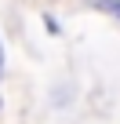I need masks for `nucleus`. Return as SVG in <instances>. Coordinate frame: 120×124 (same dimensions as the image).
Listing matches in <instances>:
<instances>
[{
    "label": "nucleus",
    "mask_w": 120,
    "mask_h": 124,
    "mask_svg": "<svg viewBox=\"0 0 120 124\" xmlns=\"http://www.w3.org/2000/svg\"><path fill=\"white\" fill-rule=\"evenodd\" d=\"M98 8H106V11H113L116 18H120V0H95Z\"/></svg>",
    "instance_id": "obj_1"
},
{
    "label": "nucleus",
    "mask_w": 120,
    "mask_h": 124,
    "mask_svg": "<svg viewBox=\"0 0 120 124\" xmlns=\"http://www.w3.org/2000/svg\"><path fill=\"white\" fill-rule=\"evenodd\" d=\"M0 66H4V47H0Z\"/></svg>",
    "instance_id": "obj_2"
}]
</instances>
